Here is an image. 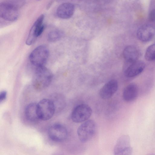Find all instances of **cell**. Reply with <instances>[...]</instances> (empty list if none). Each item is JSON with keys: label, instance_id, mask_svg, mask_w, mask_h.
Instances as JSON below:
<instances>
[{"label": "cell", "instance_id": "obj_11", "mask_svg": "<svg viewBox=\"0 0 155 155\" xmlns=\"http://www.w3.org/2000/svg\"><path fill=\"white\" fill-rule=\"evenodd\" d=\"M155 35V28L149 24H145L138 29L137 35L138 39L143 42L150 41Z\"/></svg>", "mask_w": 155, "mask_h": 155}, {"label": "cell", "instance_id": "obj_18", "mask_svg": "<svg viewBox=\"0 0 155 155\" xmlns=\"http://www.w3.org/2000/svg\"><path fill=\"white\" fill-rule=\"evenodd\" d=\"M144 57L148 61H155V42L147 47L145 52Z\"/></svg>", "mask_w": 155, "mask_h": 155}, {"label": "cell", "instance_id": "obj_21", "mask_svg": "<svg viewBox=\"0 0 155 155\" xmlns=\"http://www.w3.org/2000/svg\"><path fill=\"white\" fill-rule=\"evenodd\" d=\"M148 18L150 21L155 22V9L152 10L150 12L149 14Z\"/></svg>", "mask_w": 155, "mask_h": 155}, {"label": "cell", "instance_id": "obj_8", "mask_svg": "<svg viewBox=\"0 0 155 155\" xmlns=\"http://www.w3.org/2000/svg\"><path fill=\"white\" fill-rule=\"evenodd\" d=\"M132 152L130 139L128 135H123L117 141L114 149L115 155H130Z\"/></svg>", "mask_w": 155, "mask_h": 155}, {"label": "cell", "instance_id": "obj_2", "mask_svg": "<svg viewBox=\"0 0 155 155\" xmlns=\"http://www.w3.org/2000/svg\"><path fill=\"white\" fill-rule=\"evenodd\" d=\"M49 51L44 45H40L34 49L30 54L29 60L36 67L44 66L48 58Z\"/></svg>", "mask_w": 155, "mask_h": 155}, {"label": "cell", "instance_id": "obj_13", "mask_svg": "<svg viewBox=\"0 0 155 155\" xmlns=\"http://www.w3.org/2000/svg\"><path fill=\"white\" fill-rule=\"evenodd\" d=\"M138 94V88L135 84L130 83L124 88L123 93V98L124 100L128 102L135 101Z\"/></svg>", "mask_w": 155, "mask_h": 155}, {"label": "cell", "instance_id": "obj_20", "mask_svg": "<svg viewBox=\"0 0 155 155\" xmlns=\"http://www.w3.org/2000/svg\"><path fill=\"white\" fill-rule=\"evenodd\" d=\"M5 2L18 9L24 5L25 0H8Z\"/></svg>", "mask_w": 155, "mask_h": 155}, {"label": "cell", "instance_id": "obj_15", "mask_svg": "<svg viewBox=\"0 0 155 155\" xmlns=\"http://www.w3.org/2000/svg\"><path fill=\"white\" fill-rule=\"evenodd\" d=\"M123 55L125 61L133 62L138 60L140 52L138 48L134 45H129L124 50Z\"/></svg>", "mask_w": 155, "mask_h": 155}, {"label": "cell", "instance_id": "obj_4", "mask_svg": "<svg viewBox=\"0 0 155 155\" xmlns=\"http://www.w3.org/2000/svg\"><path fill=\"white\" fill-rule=\"evenodd\" d=\"M37 107L39 118L43 120L51 119L55 112L54 104L51 99H42L37 103Z\"/></svg>", "mask_w": 155, "mask_h": 155}, {"label": "cell", "instance_id": "obj_9", "mask_svg": "<svg viewBox=\"0 0 155 155\" xmlns=\"http://www.w3.org/2000/svg\"><path fill=\"white\" fill-rule=\"evenodd\" d=\"M48 134L49 138L53 141L61 142L67 138L68 132L66 128L61 124H56L49 128Z\"/></svg>", "mask_w": 155, "mask_h": 155}, {"label": "cell", "instance_id": "obj_23", "mask_svg": "<svg viewBox=\"0 0 155 155\" xmlns=\"http://www.w3.org/2000/svg\"></svg>", "mask_w": 155, "mask_h": 155}, {"label": "cell", "instance_id": "obj_17", "mask_svg": "<svg viewBox=\"0 0 155 155\" xmlns=\"http://www.w3.org/2000/svg\"><path fill=\"white\" fill-rule=\"evenodd\" d=\"M51 100L54 104L55 112L56 111L57 112L61 111L65 106V99L61 94H56L54 95L52 99Z\"/></svg>", "mask_w": 155, "mask_h": 155}, {"label": "cell", "instance_id": "obj_1", "mask_svg": "<svg viewBox=\"0 0 155 155\" xmlns=\"http://www.w3.org/2000/svg\"><path fill=\"white\" fill-rule=\"evenodd\" d=\"M52 78L51 71L45 66L36 67L32 78V85L36 90L41 91L50 84Z\"/></svg>", "mask_w": 155, "mask_h": 155}, {"label": "cell", "instance_id": "obj_10", "mask_svg": "<svg viewBox=\"0 0 155 155\" xmlns=\"http://www.w3.org/2000/svg\"><path fill=\"white\" fill-rule=\"evenodd\" d=\"M0 15L5 20L14 21L18 17V9L5 2H2L0 5Z\"/></svg>", "mask_w": 155, "mask_h": 155}, {"label": "cell", "instance_id": "obj_22", "mask_svg": "<svg viewBox=\"0 0 155 155\" xmlns=\"http://www.w3.org/2000/svg\"><path fill=\"white\" fill-rule=\"evenodd\" d=\"M7 93L5 91H3L0 93V101L2 102L4 101L6 98Z\"/></svg>", "mask_w": 155, "mask_h": 155}, {"label": "cell", "instance_id": "obj_12", "mask_svg": "<svg viewBox=\"0 0 155 155\" xmlns=\"http://www.w3.org/2000/svg\"><path fill=\"white\" fill-rule=\"evenodd\" d=\"M118 87V83L115 80H111L106 83L99 91L100 97L104 99L111 98L116 93Z\"/></svg>", "mask_w": 155, "mask_h": 155}, {"label": "cell", "instance_id": "obj_7", "mask_svg": "<svg viewBox=\"0 0 155 155\" xmlns=\"http://www.w3.org/2000/svg\"><path fill=\"white\" fill-rule=\"evenodd\" d=\"M145 68V64L143 61L137 60L133 62L125 61L123 71L125 76L131 78L140 74Z\"/></svg>", "mask_w": 155, "mask_h": 155}, {"label": "cell", "instance_id": "obj_19", "mask_svg": "<svg viewBox=\"0 0 155 155\" xmlns=\"http://www.w3.org/2000/svg\"><path fill=\"white\" fill-rule=\"evenodd\" d=\"M63 35L62 32L59 30L51 31L48 35V40L51 42L57 41L61 38Z\"/></svg>", "mask_w": 155, "mask_h": 155}, {"label": "cell", "instance_id": "obj_16", "mask_svg": "<svg viewBox=\"0 0 155 155\" xmlns=\"http://www.w3.org/2000/svg\"><path fill=\"white\" fill-rule=\"evenodd\" d=\"M37 104L32 103L26 107L25 114L26 118L29 121L35 122L40 120L37 112Z\"/></svg>", "mask_w": 155, "mask_h": 155}, {"label": "cell", "instance_id": "obj_3", "mask_svg": "<svg viewBox=\"0 0 155 155\" xmlns=\"http://www.w3.org/2000/svg\"><path fill=\"white\" fill-rule=\"evenodd\" d=\"M96 124L92 120L84 122L78 127L77 131L78 137L82 143L90 140L94 136L96 130Z\"/></svg>", "mask_w": 155, "mask_h": 155}, {"label": "cell", "instance_id": "obj_6", "mask_svg": "<svg viewBox=\"0 0 155 155\" xmlns=\"http://www.w3.org/2000/svg\"><path fill=\"white\" fill-rule=\"evenodd\" d=\"M44 18V15H41L34 23L26 39V45H32L43 31L45 27L43 24Z\"/></svg>", "mask_w": 155, "mask_h": 155}, {"label": "cell", "instance_id": "obj_5", "mask_svg": "<svg viewBox=\"0 0 155 155\" xmlns=\"http://www.w3.org/2000/svg\"><path fill=\"white\" fill-rule=\"evenodd\" d=\"M92 110L91 107L85 104H81L76 106L72 110L71 118L76 123L84 122L91 117Z\"/></svg>", "mask_w": 155, "mask_h": 155}, {"label": "cell", "instance_id": "obj_14", "mask_svg": "<svg viewBox=\"0 0 155 155\" xmlns=\"http://www.w3.org/2000/svg\"><path fill=\"white\" fill-rule=\"evenodd\" d=\"M74 8V5L71 3H63L58 8L57 10V15L58 17L62 19H68L73 15Z\"/></svg>", "mask_w": 155, "mask_h": 155}]
</instances>
